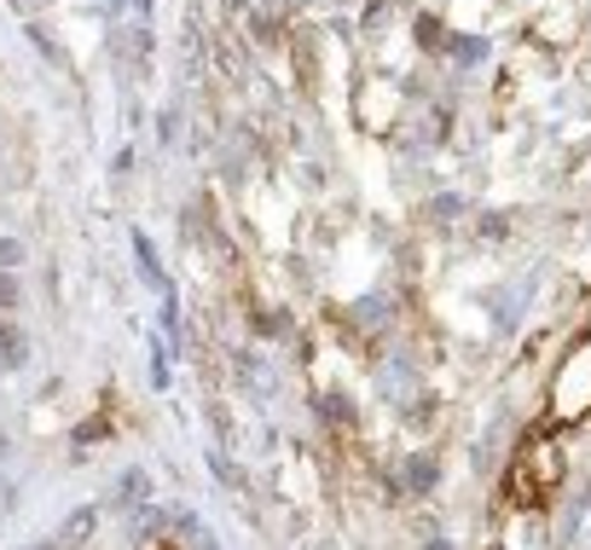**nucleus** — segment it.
Returning <instances> with one entry per match:
<instances>
[{
    "label": "nucleus",
    "mask_w": 591,
    "mask_h": 550,
    "mask_svg": "<svg viewBox=\"0 0 591 550\" xmlns=\"http://www.w3.org/2000/svg\"><path fill=\"white\" fill-rule=\"evenodd\" d=\"M430 550H446V545H430Z\"/></svg>",
    "instance_id": "9b49d317"
},
{
    "label": "nucleus",
    "mask_w": 591,
    "mask_h": 550,
    "mask_svg": "<svg viewBox=\"0 0 591 550\" xmlns=\"http://www.w3.org/2000/svg\"><path fill=\"white\" fill-rule=\"evenodd\" d=\"M99 534V504H81V511L65 516V527H58V539H65V550H81Z\"/></svg>",
    "instance_id": "7ed1b4c3"
},
{
    "label": "nucleus",
    "mask_w": 591,
    "mask_h": 550,
    "mask_svg": "<svg viewBox=\"0 0 591 550\" xmlns=\"http://www.w3.org/2000/svg\"><path fill=\"white\" fill-rule=\"evenodd\" d=\"M18 308V278L12 273H0V319H7Z\"/></svg>",
    "instance_id": "0eeeda50"
},
{
    "label": "nucleus",
    "mask_w": 591,
    "mask_h": 550,
    "mask_svg": "<svg viewBox=\"0 0 591 550\" xmlns=\"http://www.w3.org/2000/svg\"><path fill=\"white\" fill-rule=\"evenodd\" d=\"M453 53L464 58V65H476V58H481L487 47H481V41H453Z\"/></svg>",
    "instance_id": "6e6552de"
},
{
    "label": "nucleus",
    "mask_w": 591,
    "mask_h": 550,
    "mask_svg": "<svg viewBox=\"0 0 591 550\" xmlns=\"http://www.w3.org/2000/svg\"><path fill=\"white\" fill-rule=\"evenodd\" d=\"M111 504H116V511H146V504H151V475L139 470V463H134V470H122Z\"/></svg>",
    "instance_id": "f257e3e1"
},
{
    "label": "nucleus",
    "mask_w": 591,
    "mask_h": 550,
    "mask_svg": "<svg viewBox=\"0 0 591 550\" xmlns=\"http://www.w3.org/2000/svg\"><path fill=\"white\" fill-rule=\"evenodd\" d=\"M24 550H65V539L53 534V539H35V545H24Z\"/></svg>",
    "instance_id": "1a4fd4ad"
},
{
    "label": "nucleus",
    "mask_w": 591,
    "mask_h": 550,
    "mask_svg": "<svg viewBox=\"0 0 591 550\" xmlns=\"http://www.w3.org/2000/svg\"><path fill=\"white\" fill-rule=\"evenodd\" d=\"M406 486H412V493H430V486H435V458H412V463H406Z\"/></svg>",
    "instance_id": "39448f33"
},
{
    "label": "nucleus",
    "mask_w": 591,
    "mask_h": 550,
    "mask_svg": "<svg viewBox=\"0 0 591 550\" xmlns=\"http://www.w3.org/2000/svg\"><path fill=\"white\" fill-rule=\"evenodd\" d=\"M12 452V440H7V429H0V458H7Z\"/></svg>",
    "instance_id": "9d476101"
},
{
    "label": "nucleus",
    "mask_w": 591,
    "mask_h": 550,
    "mask_svg": "<svg viewBox=\"0 0 591 550\" xmlns=\"http://www.w3.org/2000/svg\"><path fill=\"white\" fill-rule=\"evenodd\" d=\"M174 534H186V550H220L215 534H209V527H203L192 511H174Z\"/></svg>",
    "instance_id": "20e7f679"
},
{
    "label": "nucleus",
    "mask_w": 591,
    "mask_h": 550,
    "mask_svg": "<svg viewBox=\"0 0 591 550\" xmlns=\"http://www.w3.org/2000/svg\"><path fill=\"white\" fill-rule=\"evenodd\" d=\"M24 267V243L18 238H0V273H18Z\"/></svg>",
    "instance_id": "423d86ee"
},
{
    "label": "nucleus",
    "mask_w": 591,
    "mask_h": 550,
    "mask_svg": "<svg viewBox=\"0 0 591 550\" xmlns=\"http://www.w3.org/2000/svg\"><path fill=\"white\" fill-rule=\"evenodd\" d=\"M134 261H139V278L151 284V290L169 301L174 296V284H169V273H162V261H157V250H151V238L146 232H134Z\"/></svg>",
    "instance_id": "f03ea898"
}]
</instances>
